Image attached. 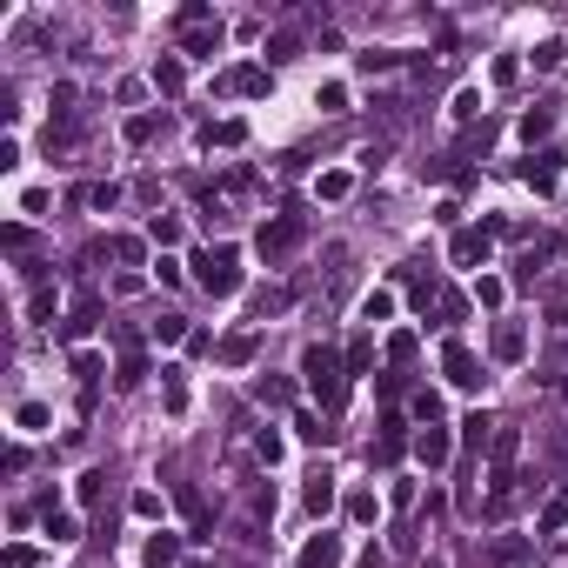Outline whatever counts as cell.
Wrapping results in <instances>:
<instances>
[{
    "mask_svg": "<svg viewBox=\"0 0 568 568\" xmlns=\"http://www.w3.org/2000/svg\"><path fill=\"white\" fill-rule=\"evenodd\" d=\"M301 382H308V394H315L321 408H341V394H348V361H341L328 341H315V348L301 355Z\"/></svg>",
    "mask_w": 568,
    "mask_h": 568,
    "instance_id": "cell-1",
    "label": "cell"
},
{
    "mask_svg": "<svg viewBox=\"0 0 568 568\" xmlns=\"http://www.w3.org/2000/svg\"><path fill=\"white\" fill-rule=\"evenodd\" d=\"M194 281L208 288L214 301H228L234 288H241V254L228 248V241H221V248H201V254H194Z\"/></svg>",
    "mask_w": 568,
    "mask_h": 568,
    "instance_id": "cell-2",
    "label": "cell"
},
{
    "mask_svg": "<svg viewBox=\"0 0 568 568\" xmlns=\"http://www.w3.org/2000/svg\"><path fill=\"white\" fill-rule=\"evenodd\" d=\"M308 241V221L301 214H268L261 234H254V248H261V261H281V254H295Z\"/></svg>",
    "mask_w": 568,
    "mask_h": 568,
    "instance_id": "cell-3",
    "label": "cell"
},
{
    "mask_svg": "<svg viewBox=\"0 0 568 568\" xmlns=\"http://www.w3.org/2000/svg\"><path fill=\"white\" fill-rule=\"evenodd\" d=\"M441 374H449L455 388H481V361H475V348L449 341V348H441Z\"/></svg>",
    "mask_w": 568,
    "mask_h": 568,
    "instance_id": "cell-4",
    "label": "cell"
},
{
    "mask_svg": "<svg viewBox=\"0 0 568 568\" xmlns=\"http://www.w3.org/2000/svg\"><path fill=\"white\" fill-rule=\"evenodd\" d=\"M522 562H528L522 535H495L488 548H475V568H522Z\"/></svg>",
    "mask_w": 568,
    "mask_h": 568,
    "instance_id": "cell-5",
    "label": "cell"
},
{
    "mask_svg": "<svg viewBox=\"0 0 568 568\" xmlns=\"http://www.w3.org/2000/svg\"><path fill=\"white\" fill-rule=\"evenodd\" d=\"M221 94L261 100V94H268V67H261V61H248V67H228V74H221Z\"/></svg>",
    "mask_w": 568,
    "mask_h": 568,
    "instance_id": "cell-6",
    "label": "cell"
},
{
    "mask_svg": "<svg viewBox=\"0 0 568 568\" xmlns=\"http://www.w3.org/2000/svg\"><path fill=\"white\" fill-rule=\"evenodd\" d=\"M449 455H455V435H449L441 421H428L421 435H415V461H421V469H441Z\"/></svg>",
    "mask_w": 568,
    "mask_h": 568,
    "instance_id": "cell-7",
    "label": "cell"
},
{
    "mask_svg": "<svg viewBox=\"0 0 568 568\" xmlns=\"http://www.w3.org/2000/svg\"><path fill=\"white\" fill-rule=\"evenodd\" d=\"M488 228H455V241H449V261L455 268H475V261H488Z\"/></svg>",
    "mask_w": 568,
    "mask_h": 568,
    "instance_id": "cell-8",
    "label": "cell"
},
{
    "mask_svg": "<svg viewBox=\"0 0 568 568\" xmlns=\"http://www.w3.org/2000/svg\"><path fill=\"white\" fill-rule=\"evenodd\" d=\"M522 181L535 187V194H555V187H562V154H555V147H542L535 161L522 167Z\"/></svg>",
    "mask_w": 568,
    "mask_h": 568,
    "instance_id": "cell-9",
    "label": "cell"
},
{
    "mask_svg": "<svg viewBox=\"0 0 568 568\" xmlns=\"http://www.w3.org/2000/svg\"><path fill=\"white\" fill-rule=\"evenodd\" d=\"M488 355H495V361H522V355H528V328H522V321H495Z\"/></svg>",
    "mask_w": 568,
    "mask_h": 568,
    "instance_id": "cell-10",
    "label": "cell"
},
{
    "mask_svg": "<svg viewBox=\"0 0 568 568\" xmlns=\"http://www.w3.org/2000/svg\"><path fill=\"white\" fill-rule=\"evenodd\" d=\"M214 355H221V368H248V361L261 355V335H254V328H234V335L221 341Z\"/></svg>",
    "mask_w": 568,
    "mask_h": 568,
    "instance_id": "cell-11",
    "label": "cell"
},
{
    "mask_svg": "<svg viewBox=\"0 0 568 568\" xmlns=\"http://www.w3.org/2000/svg\"><path fill=\"white\" fill-rule=\"evenodd\" d=\"M408 455V435H402V421H382V435H374V449H368V461H382V469H394V461Z\"/></svg>",
    "mask_w": 568,
    "mask_h": 568,
    "instance_id": "cell-12",
    "label": "cell"
},
{
    "mask_svg": "<svg viewBox=\"0 0 568 568\" xmlns=\"http://www.w3.org/2000/svg\"><path fill=\"white\" fill-rule=\"evenodd\" d=\"M295 568H341V535H328V528H321V535L295 555Z\"/></svg>",
    "mask_w": 568,
    "mask_h": 568,
    "instance_id": "cell-13",
    "label": "cell"
},
{
    "mask_svg": "<svg viewBox=\"0 0 568 568\" xmlns=\"http://www.w3.org/2000/svg\"><path fill=\"white\" fill-rule=\"evenodd\" d=\"M147 80H154V94H167V100H175V94L187 88V61H181V54H161Z\"/></svg>",
    "mask_w": 568,
    "mask_h": 568,
    "instance_id": "cell-14",
    "label": "cell"
},
{
    "mask_svg": "<svg viewBox=\"0 0 568 568\" xmlns=\"http://www.w3.org/2000/svg\"><path fill=\"white\" fill-rule=\"evenodd\" d=\"M141 562H147V568H181V535H167V528H161V535H147Z\"/></svg>",
    "mask_w": 568,
    "mask_h": 568,
    "instance_id": "cell-15",
    "label": "cell"
},
{
    "mask_svg": "<svg viewBox=\"0 0 568 568\" xmlns=\"http://www.w3.org/2000/svg\"><path fill=\"white\" fill-rule=\"evenodd\" d=\"M301 502H308V515H328L335 508V475L315 469V475H308V488H301Z\"/></svg>",
    "mask_w": 568,
    "mask_h": 568,
    "instance_id": "cell-16",
    "label": "cell"
},
{
    "mask_svg": "<svg viewBox=\"0 0 568 568\" xmlns=\"http://www.w3.org/2000/svg\"><path fill=\"white\" fill-rule=\"evenodd\" d=\"M348 522H355V528H374V522H382V495H374V488H355V495H348Z\"/></svg>",
    "mask_w": 568,
    "mask_h": 568,
    "instance_id": "cell-17",
    "label": "cell"
},
{
    "mask_svg": "<svg viewBox=\"0 0 568 568\" xmlns=\"http://www.w3.org/2000/svg\"><path fill=\"white\" fill-rule=\"evenodd\" d=\"M548 134H555V108L542 100V108H528V114H522V141L535 147V141H548Z\"/></svg>",
    "mask_w": 568,
    "mask_h": 568,
    "instance_id": "cell-18",
    "label": "cell"
},
{
    "mask_svg": "<svg viewBox=\"0 0 568 568\" xmlns=\"http://www.w3.org/2000/svg\"><path fill=\"white\" fill-rule=\"evenodd\" d=\"M94 315H100V301H94V295H80V301H74V315L61 321V335H67V341H80V335L94 328Z\"/></svg>",
    "mask_w": 568,
    "mask_h": 568,
    "instance_id": "cell-19",
    "label": "cell"
},
{
    "mask_svg": "<svg viewBox=\"0 0 568 568\" xmlns=\"http://www.w3.org/2000/svg\"><path fill=\"white\" fill-rule=\"evenodd\" d=\"M542 535H562V528H568V488H555V495H548V502H542Z\"/></svg>",
    "mask_w": 568,
    "mask_h": 568,
    "instance_id": "cell-20",
    "label": "cell"
},
{
    "mask_svg": "<svg viewBox=\"0 0 568 568\" xmlns=\"http://www.w3.org/2000/svg\"><path fill=\"white\" fill-rule=\"evenodd\" d=\"M141 382H147V355L128 348V355H120V368H114V388H141Z\"/></svg>",
    "mask_w": 568,
    "mask_h": 568,
    "instance_id": "cell-21",
    "label": "cell"
},
{
    "mask_svg": "<svg viewBox=\"0 0 568 568\" xmlns=\"http://www.w3.org/2000/svg\"><path fill=\"white\" fill-rule=\"evenodd\" d=\"M214 47H221V27H194V33H181V54H194V61H214Z\"/></svg>",
    "mask_w": 568,
    "mask_h": 568,
    "instance_id": "cell-22",
    "label": "cell"
},
{
    "mask_svg": "<svg viewBox=\"0 0 568 568\" xmlns=\"http://www.w3.org/2000/svg\"><path fill=\"white\" fill-rule=\"evenodd\" d=\"M181 515H187L194 535H208V495H201V488H181Z\"/></svg>",
    "mask_w": 568,
    "mask_h": 568,
    "instance_id": "cell-23",
    "label": "cell"
},
{
    "mask_svg": "<svg viewBox=\"0 0 568 568\" xmlns=\"http://www.w3.org/2000/svg\"><path fill=\"white\" fill-rule=\"evenodd\" d=\"M355 67H361V74H394L402 54H394V47H368V54H355Z\"/></svg>",
    "mask_w": 568,
    "mask_h": 568,
    "instance_id": "cell-24",
    "label": "cell"
},
{
    "mask_svg": "<svg viewBox=\"0 0 568 568\" xmlns=\"http://www.w3.org/2000/svg\"><path fill=\"white\" fill-rule=\"evenodd\" d=\"M315 194H321V201H348V194H355V175H348V167H335V175L315 181Z\"/></svg>",
    "mask_w": 568,
    "mask_h": 568,
    "instance_id": "cell-25",
    "label": "cell"
},
{
    "mask_svg": "<svg viewBox=\"0 0 568 568\" xmlns=\"http://www.w3.org/2000/svg\"><path fill=\"white\" fill-rule=\"evenodd\" d=\"M194 27H221V14L208 7V0H187L181 7V33H194Z\"/></svg>",
    "mask_w": 568,
    "mask_h": 568,
    "instance_id": "cell-26",
    "label": "cell"
},
{
    "mask_svg": "<svg viewBox=\"0 0 568 568\" xmlns=\"http://www.w3.org/2000/svg\"><path fill=\"white\" fill-rule=\"evenodd\" d=\"M408 415H415V421H441V394L435 388H415V394H408Z\"/></svg>",
    "mask_w": 568,
    "mask_h": 568,
    "instance_id": "cell-27",
    "label": "cell"
},
{
    "mask_svg": "<svg viewBox=\"0 0 568 568\" xmlns=\"http://www.w3.org/2000/svg\"><path fill=\"white\" fill-rule=\"evenodd\" d=\"M435 315L449 321V328H455V321H469V295H455V288H441V295H435Z\"/></svg>",
    "mask_w": 568,
    "mask_h": 568,
    "instance_id": "cell-28",
    "label": "cell"
},
{
    "mask_svg": "<svg viewBox=\"0 0 568 568\" xmlns=\"http://www.w3.org/2000/svg\"><path fill=\"white\" fill-rule=\"evenodd\" d=\"M461 441H469V449H488V441H495V421H488V415L475 408V415L461 421Z\"/></svg>",
    "mask_w": 568,
    "mask_h": 568,
    "instance_id": "cell-29",
    "label": "cell"
},
{
    "mask_svg": "<svg viewBox=\"0 0 568 568\" xmlns=\"http://www.w3.org/2000/svg\"><path fill=\"white\" fill-rule=\"evenodd\" d=\"M147 241H154V248H175V241H181V221H175V214H154V221H147Z\"/></svg>",
    "mask_w": 568,
    "mask_h": 568,
    "instance_id": "cell-30",
    "label": "cell"
},
{
    "mask_svg": "<svg viewBox=\"0 0 568 568\" xmlns=\"http://www.w3.org/2000/svg\"><path fill=\"white\" fill-rule=\"evenodd\" d=\"M108 254H114V261H128V268H134V261L147 254V241H141V234H114V241H108Z\"/></svg>",
    "mask_w": 568,
    "mask_h": 568,
    "instance_id": "cell-31",
    "label": "cell"
},
{
    "mask_svg": "<svg viewBox=\"0 0 568 568\" xmlns=\"http://www.w3.org/2000/svg\"><path fill=\"white\" fill-rule=\"evenodd\" d=\"M415 348H421V341H415V328L388 335V361H394V368H408V361H415Z\"/></svg>",
    "mask_w": 568,
    "mask_h": 568,
    "instance_id": "cell-32",
    "label": "cell"
},
{
    "mask_svg": "<svg viewBox=\"0 0 568 568\" xmlns=\"http://www.w3.org/2000/svg\"><path fill=\"white\" fill-rule=\"evenodd\" d=\"M241 141H248L241 120H214V128H208V147H241Z\"/></svg>",
    "mask_w": 568,
    "mask_h": 568,
    "instance_id": "cell-33",
    "label": "cell"
},
{
    "mask_svg": "<svg viewBox=\"0 0 568 568\" xmlns=\"http://www.w3.org/2000/svg\"><path fill=\"white\" fill-rule=\"evenodd\" d=\"M508 301V281H495V274H481L475 281V308H502Z\"/></svg>",
    "mask_w": 568,
    "mask_h": 568,
    "instance_id": "cell-34",
    "label": "cell"
},
{
    "mask_svg": "<svg viewBox=\"0 0 568 568\" xmlns=\"http://www.w3.org/2000/svg\"><path fill=\"white\" fill-rule=\"evenodd\" d=\"M80 201L108 214V208H120V181H94V187H88V194H80Z\"/></svg>",
    "mask_w": 568,
    "mask_h": 568,
    "instance_id": "cell-35",
    "label": "cell"
},
{
    "mask_svg": "<svg viewBox=\"0 0 568 568\" xmlns=\"http://www.w3.org/2000/svg\"><path fill=\"white\" fill-rule=\"evenodd\" d=\"M47 535H54V542H74V535H80V522H74V515H61L54 502H47Z\"/></svg>",
    "mask_w": 568,
    "mask_h": 568,
    "instance_id": "cell-36",
    "label": "cell"
},
{
    "mask_svg": "<svg viewBox=\"0 0 568 568\" xmlns=\"http://www.w3.org/2000/svg\"><path fill=\"white\" fill-rule=\"evenodd\" d=\"M281 308H288V288H261V295H254V321L281 315Z\"/></svg>",
    "mask_w": 568,
    "mask_h": 568,
    "instance_id": "cell-37",
    "label": "cell"
},
{
    "mask_svg": "<svg viewBox=\"0 0 568 568\" xmlns=\"http://www.w3.org/2000/svg\"><path fill=\"white\" fill-rule=\"evenodd\" d=\"M388 315H394V295H388V288H374V295L361 301V321H388Z\"/></svg>",
    "mask_w": 568,
    "mask_h": 568,
    "instance_id": "cell-38",
    "label": "cell"
},
{
    "mask_svg": "<svg viewBox=\"0 0 568 568\" xmlns=\"http://www.w3.org/2000/svg\"><path fill=\"white\" fill-rule=\"evenodd\" d=\"M74 495H80V502H88V508H94V502H100V495H108V475H100V469H88V475H80V481H74Z\"/></svg>",
    "mask_w": 568,
    "mask_h": 568,
    "instance_id": "cell-39",
    "label": "cell"
},
{
    "mask_svg": "<svg viewBox=\"0 0 568 568\" xmlns=\"http://www.w3.org/2000/svg\"><path fill=\"white\" fill-rule=\"evenodd\" d=\"M74 382H80V388L94 394V382H100V355H88V348L74 355Z\"/></svg>",
    "mask_w": 568,
    "mask_h": 568,
    "instance_id": "cell-40",
    "label": "cell"
},
{
    "mask_svg": "<svg viewBox=\"0 0 568 568\" xmlns=\"http://www.w3.org/2000/svg\"><path fill=\"white\" fill-rule=\"evenodd\" d=\"M254 394H261V402H295V388H288L281 374H261V382H254Z\"/></svg>",
    "mask_w": 568,
    "mask_h": 568,
    "instance_id": "cell-41",
    "label": "cell"
},
{
    "mask_svg": "<svg viewBox=\"0 0 568 568\" xmlns=\"http://www.w3.org/2000/svg\"><path fill=\"white\" fill-rule=\"evenodd\" d=\"M295 435H301V441H328V428H321L315 408H301V415H295Z\"/></svg>",
    "mask_w": 568,
    "mask_h": 568,
    "instance_id": "cell-42",
    "label": "cell"
},
{
    "mask_svg": "<svg viewBox=\"0 0 568 568\" xmlns=\"http://www.w3.org/2000/svg\"><path fill=\"white\" fill-rule=\"evenodd\" d=\"M120 134H128V147H147V141H154V114H134Z\"/></svg>",
    "mask_w": 568,
    "mask_h": 568,
    "instance_id": "cell-43",
    "label": "cell"
},
{
    "mask_svg": "<svg viewBox=\"0 0 568 568\" xmlns=\"http://www.w3.org/2000/svg\"><path fill=\"white\" fill-rule=\"evenodd\" d=\"M167 374V388H161V402L167 408H175V415H181V408H187V388H181V368H161Z\"/></svg>",
    "mask_w": 568,
    "mask_h": 568,
    "instance_id": "cell-44",
    "label": "cell"
},
{
    "mask_svg": "<svg viewBox=\"0 0 568 568\" xmlns=\"http://www.w3.org/2000/svg\"><path fill=\"white\" fill-rule=\"evenodd\" d=\"M14 428H27V435H33V428H47V408L41 402H21V408H14Z\"/></svg>",
    "mask_w": 568,
    "mask_h": 568,
    "instance_id": "cell-45",
    "label": "cell"
},
{
    "mask_svg": "<svg viewBox=\"0 0 568 568\" xmlns=\"http://www.w3.org/2000/svg\"><path fill=\"white\" fill-rule=\"evenodd\" d=\"M154 335L175 348V341H187V315H167V321H154Z\"/></svg>",
    "mask_w": 568,
    "mask_h": 568,
    "instance_id": "cell-46",
    "label": "cell"
},
{
    "mask_svg": "<svg viewBox=\"0 0 568 568\" xmlns=\"http://www.w3.org/2000/svg\"><path fill=\"white\" fill-rule=\"evenodd\" d=\"M315 100H321V108H328V114H348V88H341V80H328V88H321Z\"/></svg>",
    "mask_w": 568,
    "mask_h": 568,
    "instance_id": "cell-47",
    "label": "cell"
},
{
    "mask_svg": "<svg viewBox=\"0 0 568 568\" xmlns=\"http://www.w3.org/2000/svg\"><path fill=\"white\" fill-rule=\"evenodd\" d=\"M341 361H348V374H361V368H368V361H374V341H368V335H361V341H355V348H348V355H341Z\"/></svg>",
    "mask_w": 568,
    "mask_h": 568,
    "instance_id": "cell-48",
    "label": "cell"
},
{
    "mask_svg": "<svg viewBox=\"0 0 568 568\" xmlns=\"http://www.w3.org/2000/svg\"><path fill=\"white\" fill-rule=\"evenodd\" d=\"M295 54H301L295 33H274V41H268V61H295Z\"/></svg>",
    "mask_w": 568,
    "mask_h": 568,
    "instance_id": "cell-49",
    "label": "cell"
},
{
    "mask_svg": "<svg viewBox=\"0 0 568 568\" xmlns=\"http://www.w3.org/2000/svg\"><path fill=\"white\" fill-rule=\"evenodd\" d=\"M33 562H41V555H33V548H27V542H14V548H7V555H0V568H33Z\"/></svg>",
    "mask_w": 568,
    "mask_h": 568,
    "instance_id": "cell-50",
    "label": "cell"
},
{
    "mask_svg": "<svg viewBox=\"0 0 568 568\" xmlns=\"http://www.w3.org/2000/svg\"><path fill=\"white\" fill-rule=\"evenodd\" d=\"M475 114H481V94L461 88V94H455V120H475Z\"/></svg>",
    "mask_w": 568,
    "mask_h": 568,
    "instance_id": "cell-51",
    "label": "cell"
},
{
    "mask_svg": "<svg viewBox=\"0 0 568 568\" xmlns=\"http://www.w3.org/2000/svg\"><path fill=\"white\" fill-rule=\"evenodd\" d=\"M254 455H261L268 469H274V461H281V435H268V428H261V441H254Z\"/></svg>",
    "mask_w": 568,
    "mask_h": 568,
    "instance_id": "cell-52",
    "label": "cell"
},
{
    "mask_svg": "<svg viewBox=\"0 0 568 568\" xmlns=\"http://www.w3.org/2000/svg\"><path fill=\"white\" fill-rule=\"evenodd\" d=\"M134 515H141V522H154V515H161V495L141 488V495H134Z\"/></svg>",
    "mask_w": 568,
    "mask_h": 568,
    "instance_id": "cell-53",
    "label": "cell"
},
{
    "mask_svg": "<svg viewBox=\"0 0 568 568\" xmlns=\"http://www.w3.org/2000/svg\"><path fill=\"white\" fill-rule=\"evenodd\" d=\"M562 54H568L562 41H542V47H535V67H562Z\"/></svg>",
    "mask_w": 568,
    "mask_h": 568,
    "instance_id": "cell-54",
    "label": "cell"
},
{
    "mask_svg": "<svg viewBox=\"0 0 568 568\" xmlns=\"http://www.w3.org/2000/svg\"><path fill=\"white\" fill-rule=\"evenodd\" d=\"M515 74H522V61H515V54H502V61H495V88H508Z\"/></svg>",
    "mask_w": 568,
    "mask_h": 568,
    "instance_id": "cell-55",
    "label": "cell"
},
{
    "mask_svg": "<svg viewBox=\"0 0 568 568\" xmlns=\"http://www.w3.org/2000/svg\"><path fill=\"white\" fill-rule=\"evenodd\" d=\"M548 321H555V328H568V295H555V301H548Z\"/></svg>",
    "mask_w": 568,
    "mask_h": 568,
    "instance_id": "cell-56",
    "label": "cell"
},
{
    "mask_svg": "<svg viewBox=\"0 0 568 568\" xmlns=\"http://www.w3.org/2000/svg\"><path fill=\"white\" fill-rule=\"evenodd\" d=\"M355 568H388V555H382V548H361V562Z\"/></svg>",
    "mask_w": 568,
    "mask_h": 568,
    "instance_id": "cell-57",
    "label": "cell"
},
{
    "mask_svg": "<svg viewBox=\"0 0 568 568\" xmlns=\"http://www.w3.org/2000/svg\"><path fill=\"white\" fill-rule=\"evenodd\" d=\"M428 568H441V562H428Z\"/></svg>",
    "mask_w": 568,
    "mask_h": 568,
    "instance_id": "cell-58",
    "label": "cell"
}]
</instances>
